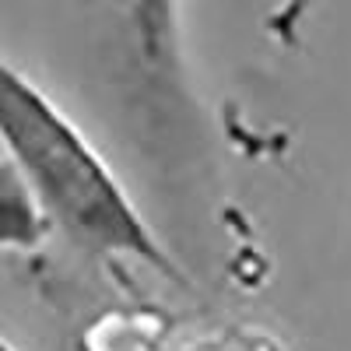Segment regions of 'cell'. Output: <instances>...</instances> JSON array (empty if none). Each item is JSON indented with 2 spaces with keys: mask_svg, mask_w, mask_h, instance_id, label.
I'll list each match as a JSON object with an SVG mask.
<instances>
[{
  "mask_svg": "<svg viewBox=\"0 0 351 351\" xmlns=\"http://www.w3.org/2000/svg\"><path fill=\"white\" fill-rule=\"evenodd\" d=\"M0 144L25 176L53 228L109 260H141L176 278L172 260L134 208L99 148L43 88L0 53Z\"/></svg>",
  "mask_w": 351,
  "mask_h": 351,
  "instance_id": "cell-1",
  "label": "cell"
},
{
  "mask_svg": "<svg viewBox=\"0 0 351 351\" xmlns=\"http://www.w3.org/2000/svg\"><path fill=\"white\" fill-rule=\"evenodd\" d=\"M120 25L130 39L134 60L155 81H169L180 71V21L176 0H112Z\"/></svg>",
  "mask_w": 351,
  "mask_h": 351,
  "instance_id": "cell-2",
  "label": "cell"
},
{
  "mask_svg": "<svg viewBox=\"0 0 351 351\" xmlns=\"http://www.w3.org/2000/svg\"><path fill=\"white\" fill-rule=\"evenodd\" d=\"M49 228L53 221L25 176L11 165V158H0V250L28 253L46 243Z\"/></svg>",
  "mask_w": 351,
  "mask_h": 351,
  "instance_id": "cell-3",
  "label": "cell"
},
{
  "mask_svg": "<svg viewBox=\"0 0 351 351\" xmlns=\"http://www.w3.org/2000/svg\"><path fill=\"white\" fill-rule=\"evenodd\" d=\"M0 351H11V348H8V344H4V341H0Z\"/></svg>",
  "mask_w": 351,
  "mask_h": 351,
  "instance_id": "cell-4",
  "label": "cell"
}]
</instances>
